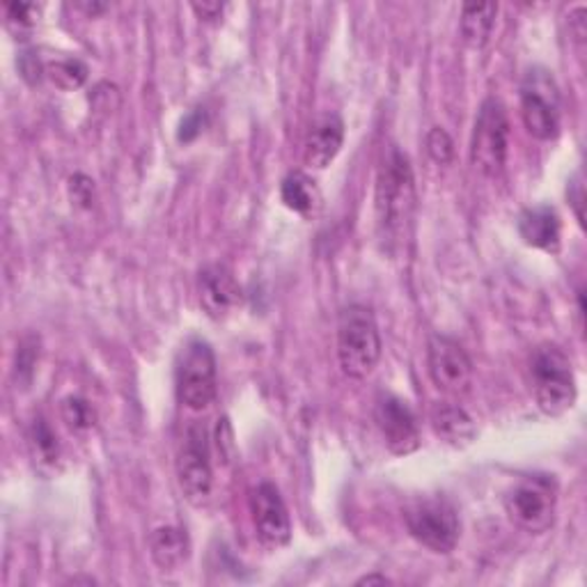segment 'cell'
<instances>
[{
	"label": "cell",
	"mask_w": 587,
	"mask_h": 587,
	"mask_svg": "<svg viewBox=\"0 0 587 587\" xmlns=\"http://www.w3.org/2000/svg\"><path fill=\"white\" fill-rule=\"evenodd\" d=\"M191 10L202 21H216V19H220L225 5L223 3H191Z\"/></svg>",
	"instance_id": "4dcf8cb0"
},
{
	"label": "cell",
	"mask_w": 587,
	"mask_h": 587,
	"mask_svg": "<svg viewBox=\"0 0 587 587\" xmlns=\"http://www.w3.org/2000/svg\"><path fill=\"white\" fill-rule=\"evenodd\" d=\"M177 482L182 489L184 499L193 507H205L212 501L214 491V470H212V453H209V434L202 422H193L182 445L177 450Z\"/></svg>",
	"instance_id": "9c48e42d"
},
{
	"label": "cell",
	"mask_w": 587,
	"mask_h": 587,
	"mask_svg": "<svg viewBox=\"0 0 587 587\" xmlns=\"http://www.w3.org/2000/svg\"><path fill=\"white\" fill-rule=\"evenodd\" d=\"M280 197L285 207L299 216H312L322 207V193L314 179L301 170L289 172L280 184Z\"/></svg>",
	"instance_id": "d6986e66"
},
{
	"label": "cell",
	"mask_w": 587,
	"mask_h": 587,
	"mask_svg": "<svg viewBox=\"0 0 587 587\" xmlns=\"http://www.w3.org/2000/svg\"><path fill=\"white\" fill-rule=\"evenodd\" d=\"M19 72H21V76H24L26 83L37 85L47 70H44V67H41L39 58L28 51V53H21V58H19Z\"/></svg>",
	"instance_id": "83f0119b"
},
{
	"label": "cell",
	"mask_w": 587,
	"mask_h": 587,
	"mask_svg": "<svg viewBox=\"0 0 587 587\" xmlns=\"http://www.w3.org/2000/svg\"><path fill=\"white\" fill-rule=\"evenodd\" d=\"M427 370L434 386L447 395H464L470 391L472 360L453 337L434 333L427 343Z\"/></svg>",
	"instance_id": "30bf717a"
},
{
	"label": "cell",
	"mask_w": 587,
	"mask_h": 587,
	"mask_svg": "<svg viewBox=\"0 0 587 587\" xmlns=\"http://www.w3.org/2000/svg\"><path fill=\"white\" fill-rule=\"evenodd\" d=\"M79 8L83 12H87L89 16H97V14H101V12L108 10V5H104V3H79Z\"/></svg>",
	"instance_id": "d6a6232c"
},
{
	"label": "cell",
	"mask_w": 587,
	"mask_h": 587,
	"mask_svg": "<svg viewBox=\"0 0 587 587\" xmlns=\"http://www.w3.org/2000/svg\"><path fill=\"white\" fill-rule=\"evenodd\" d=\"M218 450H220V455L225 457V462H230V457H232V453H228V450H232V429H230V424H228V420H218Z\"/></svg>",
	"instance_id": "f546056e"
},
{
	"label": "cell",
	"mask_w": 587,
	"mask_h": 587,
	"mask_svg": "<svg viewBox=\"0 0 587 587\" xmlns=\"http://www.w3.org/2000/svg\"><path fill=\"white\" fill-rule=\"evenodd\" d=\"M374 422L383 443L397 457H406L420 447V427L411 406L393 393H381L374 404Z\"/></svg>",
	"instance_id": "8fae6325"
},
{
	"label": "cell",
	"mask_w": 587,
	"mask_h": 587,
	"mask_svg": "<svg viewBox=\"0 0 587 587\" xmlns=\"http://www.w3.org/2000/svg\"><path fill=\"white\" fill-rule=\"evenodd\" d=\"M345 145V122L337 112H324L312 122L306 145H303V161L314 170L328 168L335 156L340 154Z\"/></svg>",
	"instance_id": "5bb4252c"
},
{
	"label": "cell",
	"mask_w": 587,
	"mask_h": 587,
	"mask_svg": "<svg viewBox=\"0 0 587 587\" xmlns=\"http://www.w3.org/2000/svg\"><path fill=\"white\" fill-rule=\"evenodd\" d=\"M149 555L161 572H175L191 555V539L177 526H161L149 535Z\"/></svg>",
	"instance_id": "2e32d148"
},
{
	"label": "cell",
	"mask_w": 587,
	"mask_h": 587,
	"mask_svg": "<svg viewBox=\"0 0 587 587\" xmlns=\"http://www.w3.org/2000/svg\"><path fill=\"white\" fill-rule=\"evenodd\" d=\"M47 74L56 87L64 89V93H72V89H79L85 85L89 70H87V64L81 62L79 58H62L47 67Z\"/></svg>",
	"instance_id": "7402d4cb"
},
{
	"label": "cell",
	"mask_w": 587,
	"mask_h": 587,
	"mask_svg": "<svg viewBox=\"0 0 587 587\" xmlns=\"http://www.w3.org/2000/svg\"><path fill=\"white\" fill-rule=\"evenodd\" d=\"M8 14V26L24 39L26 35L33 33L37 19H39V8L33 3H10L5 8Z\"/></svg>",
	"instance_id": "cb8c5ba5"
},
{
	"label": "cell",
	"mask_w": 587,
	"mask_h": 587,
	"mask_svg": "<svg viewBox=\"0 0 587 587\" xmlns=\"http://www.w3.org/2000/svg\"><path fill=\"white\" fill-rule=\"evenodd\" d=\"M177 399L189 411H207L218 393V368L212 345L202 337H191L177 356L175 366Z\"/></svg>",
	"instance_id": "277c9868"
},
{
	"label": "cell",
	"mask_w": 587,
	"mask_h": 587,
	"mask_svg": "<svg viewBox=\"0 0 587 587\" xmlns=\"http://www.w3.org/2000/svg\"><path fill=\"white\" fill-rule=\"evenodd\" d=\"M205 118H207V112L205 108H193L189 116L179 122V133H177V139L182 141V143H191L195 141L197 135L205 131Z\"/></svg>",
	"instance_id": "484cf974"
},
{
	"label": "cell",
	"mask_w": 587,
	"mask_h": 587,
	"mask_svg": "<svg viewBox=\"0 0 587 587\" xmlns=\"http://www.w3.org/2000/svg\"><path fill=\"white\" fill-rule=\"evenodd\" d=\"M372 583H391L386 576H381V574H370V576H366V578H360L358 580V585H372Z\"/></svg>",
	"instance_id": "836d02e7"
},
{
	"label": "cell",
	"mask_w": 587,
	"mask_h": 587,
	"mask_svg": "<svg viewBox=\"0 0 587 587\" xmlns=\"http://www.w3.org/2000/svg\"><path fill=\"white\" fill-rule=\"evenodd\" d=\"M427 154L432 156V161L439 166H445L455 159V143L445 129L434 127L427 133Z\"/></svg>",
	"instance_id": "d4e9b609"
},
{
	"label": "cell",
	"mask_w": 587,
	"mask_h": 587,
	"mask_svg": "<svg viewBox=\"0 0 587 587\" xmlns=\"http://www.w3.org/2000/svg\"><path fill=\"white\" fill-rule=\"evenodd\" d=\"M510 152V118L501 99L482 101L470 139V164L484 177H499L505 170Z\"/></svg>",
	"instance_id": "8992f818"
},
{
	"label": "cell",
	"mask_w": 587,
	"mask_h": 587,
	"mask_svg": "<svg viewBox=\"0 0 587 587\" xmlns=\"http://www.w3.org/2000/svg\"><path fill=\"white\" fill-rule=\"evenodd\" d=\"M518 237L530 248L544 253H558L560 237H562V220L560 214L549 205L528 207L518 214L516 220Z\"/></svg>",
	"instance_id": "9a60e30c"
},
{
	"label": "cell",
	"mask_w": 587,
	"mask_h": 587,
	"mask_svg": "<svg viewBox=\"0 0 587 587\" xmlns=\"http://www.w3.org/2000/svg\"><path fill=\"white\" fill-rule=\"evenodd\" d=\"M567 197H570V205L574 207V214H576V220L583 228L585 225V214H583V207H585V189H583V179L580 175H576L572 182H570V189H567Z\"/></svg>",
	"instance_id": "f1b7e54d"
},
{
	"label": "cell",
	"mask_w": 587,
	"mask_h": 587,
	"mask_svg": "<svg viewBox=\"0 0 587 587\" xmlns=\"http://www.w3.org/2000/svg\"><path fill=\"white\" fill-rule=\"evenodd\" d=\"M37 360H39V343L35 340V337L21 340L19 351H16V363H14V376L21 388L31 386V381L37 370Z\"/></svg>",
	"instance_id": "603a6c76"
},
{
	"label": "cell",
	"mask_w": 587,
	"mask_h": 587,
	"mask_svg": "<svg viewBox=\"0 0 587 587\" xmlns=\"http://www.w3.org/2000/svg\"><path fill=\"white\" fill-rule=\"evenodd\" d=\"M530 383L539 411L560 418L574 409L578 388L570 356L558 345H539L530 356Z\"/></svg>",
	"instance_id": "7a4b0ae2"
},
{
	"label": "cell",
	"mask_w": 587,
	"mask_h": 587,
	"mask_svg": "<svg viewBox=\"0 0 587 587\" xmlns=\"http://www.w3.org/2000/svg\"><path fill=\"white\" fill-rule=\"evenodd\" d=\"M70 191H72L74 202H79L81 207H85V209L93 207V200H95V182H93V179H87L83 175L72 177Z\"/></svg>",
	"instance_id": "4316f807"
},
{
	"label": "cell",
	"mask_w": 587,
	"mask_h": 587,
	"mask_svg": "<svg viewBox=\"0 0 587 587\" xmlns=\"http://www.w3.org/2000/svg\"><path fill=\"white\" fill-rule=\"evenodd\" d=\"M60 418L74 434H85L97 424L95 406L79 395H70L60 402Z\"/></svg>",
	"instance_id": "44dd1931"
},
{
	"label": "cell",
	"mask_w": 587,
	"mask_h": 587,
	"mask_svg": "<svg viewBox=\"0 0 587 587\" xmlns=\"http://www.w3.org/2000/svg\"><path fill=\"white\" fill-rule=\"evenodd\" d=\"M418 207L416 175L411 159L399 147H388L376 175V235L383 248L395 251L411 235Z\"/></svg>",
	"instance_id": "6da1fadb"
},
{
	"label": "cell",
	"mask_w": 587,
	"mask_h": 587,
	"mask_svg": "<svg viewBox=\"0 0 587 587\" xmlns=\"http://www.w3.org/2000/svg\"><path fill=\"white\" fill-rule=\"evenodd\" d=\"M429 422H432L434 434L447 445L459 447L476 439V422L457 404L436 402L429 414Z\"/></svg>",
	"instance_id": "e0dca14e"
},
{
	"label": "cell",
	"mask_w": 587,
	"mask_h": 587,
	"mask_svg": "<svg viewBox=\"0 0 587 587\" xmlns=\"http://www.w3.org/2000/svg\"><path fill=\"white\" fill-rule=\"evenodd\" d=\"M558 484L549 476H528L505 493L510 522L530 535H544L555 524Z\"/></svg>",
	"instance_id": "5b68a950"
},
{
	"label": "cell",
	"mask_w": 587,
	"mask_h": 587,
	"mask_svg": "<svg viewBox=\"0 0 587 587\" xmlns=\"http://www.w3.org/2000/svg\"><path fill=\"white\" fill-rule=\"evenodd\" d=\"M409 535L434 553H453L459 544L462 524L455 505L445 499H422L404 510Z\"/></svg>",
	"instance_id": "ba28073f"
},
{
	"label": "cell",
	"mask_w": 587,
	"mask_h": 587,
	"mask_svg": "<svg viewBox=\"0 0 587 587\" xmlns=\"http://www.w3.org/2000/svg\"><path fill=\"white\" fill-rule=\"evenodd\" d=\"M570 24H572V35L576 41H585V8H576L570 14Z\"/></svg>",
	"instance_id": "1f68e13d"
},
{
	"label": "cell",
	"mask_w": 587,
	"mask_h": 587,
	"mask_svg": "<svg viewBox=\"0 0 587 587\" xmlns=\"http://www.w3.org/2000/svg\"><path fill=\"white\" fill-rule=\"evenodd\" d=\"M251 514L257 537L264 547L280 549L291 539L289 510L276 484L262 482L251 491Z\"/></svg>",
	"instance_id": "7c38bea8"
},
{
	"label": "cell",
	"mask_w": 587,
	"mask_h": 587,
	"mask_svg": "<svg viewBox=\"0 0 587 587\" xmlns=\"http://www.w3.org/2000/svg\"><path fill=\"white\" fill-rule=\"evenodd\" d=\"M522 120L537 141H555L562 127L560 87L549 70L532 67L522 83Z\"/></svg>",
	"instance_id": "52a82bcc"
},
{
	"label": "cell",
	"mask_w": 587,
	"mask_h": 587,
	"mask_svg": "<svg viewBox=\"0 0 587 587\" xmlns=\"http://www.w3.org/2000/svg\"><path fill=\"white\" fill-rule=\"evenodd\" d=\"M495 14H499V3H466L462 8L459 31L468 49L480 51L491 41Z\"/></svg>",
	"instance_id": "ac0fdd59"
},
{
	"label": "cell",
	"mask_w": 587,
	"mask_h": 587,
	"mask_svg": "<svg viewBox=\"0 0 587 587\" xmlns=\"http://www.w3.org/2000/svg\"><path fill=\"white\" fill-rule=\"evenodd\" d=\"M28 447L35 464L53 468L60 462V441L51 424L44 418H35L28 427Z\"/></svg>",
	"instance_id": "ffe728a7"
},
{
	"label": "cell",
	"mask_w": 587,
	"mask_h": 587,
	"mask_svg": "<svg viewBox=\"0 0 587 587\" xmlns=\"http://www.w3.org/2000/svg\"><path fill=\"white\" fill-rule=\"evenodd\" d=\"M381 333L370 308L349 306L337 324V360L349 379H366L381 360Z\"/></svg>",
	"instance_id": "3957f363"
},
{
	"label": "cell",
	"mask_w": 587,
	"mask_h": 587,
	"mask_svg": "<svg viewBox=\"0 0 587 587\" xmlns=\"http://www.w3.org/2000/svg\"><path fill=\"white\" fill-rule=\"evenodd\" d=\"M200 306L212 320H223L235 308L241 306L243 294L230 266L209 264L200 271L197 278Z\"/></svg>",
	"instance_id": "4fadbf2b"
}]
</instances>
